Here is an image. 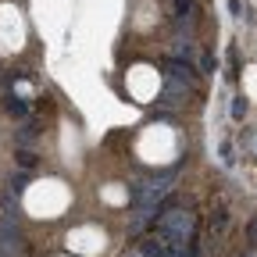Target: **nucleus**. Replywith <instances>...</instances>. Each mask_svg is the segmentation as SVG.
I'll use <instances>...</instances> for the list:
<instances>
[{"mask_svg": "<svg viewBox=\"0 0 257 257\" xmlns=\"http://www.w3.org/2000/svg\"><path fill=\"white\" fill-rule=\"evenodd\" d=\"M165 82H175V86H182V89H193V86L200 82V72L193 68L189 61L168 57V61H165Z\"/></svg>", "mask_w": 257, "mask_h": 257, "instance_id": "f257e3e1", "label": "nucleus"}, {"mask_svg": "<svg viewBox=\"0 0 257 257\" xmlns=\"http://www.w3.org/2000/svg\"><path fill=\"white\" fill-rule=\"evenodd\" d=\"M172 57H179V61H197V43L193 40H182V36H175L172 40Z\"/></svg>", "mask_w": 257, "mask_h": 257, "instance_id": "f03ea898", "label": "nucleus"}, {"mask_svg": "<svg viewBox=\"0 0 257 257\" xmlns=\"http://www.w3.org/2000/svg\"><path fill=\"white\" fill-rule=\"evenodd\" d=\"M4 107H8L11 118H25L29 114V104L22 100V96H4Z\"/></svg>", "mask_w": 257, "mask_h": 257, "instance_id": "7ed1b4c3", "label": "nucleus"}, {"mask_svg": "<svg viewBox=\"0 0 257 257\" xmlns=\"http://www.w3.org/2000/svg\"><path fill=\"white\" fill-rule=\"evenodd\" d=\"M40 136V125L36 121H29V125H22V133H18V143H32Z\"/></svg>", "mask_w": 257, "mask_h": 257, "instance_id": "20e7f679", "label": "nucleus"}, {"mask_svg": "<svg viewBox=\"0 0 257 257\" xmlns=\"http://www.w3.org/2000/svg\"><path fill=\"white\" fill-rule=\"evenodd\" d=\"M221 165H225V168H232V165H236V147H232L229 140L221 143Z\"/></svg>", "mask_w": 257, "mask_h": 257, "instance_id": "39448f33", "label": "nucleus"}, {"mask_svg": "<svg viewBox=\"0 0 257 257\" xmlns=\"http://www.w3.org/2000/svg\"><path fill=\"white\" fill-rule=\"evenodd\" d=\"M243 114H246V100H243V96H232V118L239 121Z\"/></svg>", "mask_w": 257, "mask_h": 257, "instance_id": "423d86ee", "label": "nucleus"}, {"mask_svg": "<svg viewBox=\"0 0 257 257\" xmlns=\"http://www.w3.org/2000/svg\"><path fill=\"white\" fill-rule=\"evenodd\" d=\"M18 165H22V168H32V165H36V154H32V150H22V154H18Z\"/></svg>", "mask_w": 257, "mask_h": 257, "instance_id": "0eeeda50", "label": "nucleus"}, {"mask_svg": "<svg viewBox=\"0 0 257 257\" xmlns=\"http://www.w3.org/2000/svg\"><path fill=\"white\" fill-rule=\"evenodd\" d=\"M200 68H204V75H211V72L218 68V61H214L211 54H204V57H200Z\"/></svg>", "mask_w": 257, "mask_h": 257, "instance_id": "6e6552de", "label": "nucleus"}, {"mask_svg": "<svg viewBox=\"0 0 257 257\" xmlns=\"http://www.w3.org/2000/svg\"><path fill=\"white\" fill-rule=\"evenodd\" d=\"M229 11H232V15H236V18H243V11H246V8H243V4H239V0H229Z\"/></svg>", "mask_w": 257, "mask_h": 257, "instance_id": "1a4fd4ad", "label": "nucleus"}, {"mask_svg": "<svg viewBox=\"0 0 257 257\" xmlns=\"http://www.w3.org/2000/svg\"><path fill=\"white\" fill-rule=\"evenodd\" d=\"M246 236H250V243H257V218L246 225Z\"/></svg>", "mask_w": 257, "mask_h": 257, "instance_id": "9d476101", "label": "nucleus"}]
</instances>
